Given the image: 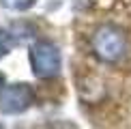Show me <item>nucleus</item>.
Listing matches in <instances>:
<instances>
[{"label":"nucleus","mask_w":131,"mask_h":129,"mask_svg":"<svg viewBox=\"0 0 131 129\" xmlns=\"http://www.w3.org/2000/svg\"><path fill=\"white\" fill-rule=\"evenodd\" d=\"M28 58H30V67H32V73L37 75L39 80H54L58 73H60V52L58 47L50 41H37L32 43L30 52H28Z\"/></svg>","instance_id":"obj_2"},{"label":"nucleus","mask_w":131,"mask_h":129,"mask_svg":"<svg viewBox=\"0 0 131 129\" xmlns=\"http://www.w3.org/2000/svg\"><path fill=\"white\" fill-rule=\"evenodd\" d=\"M35 103V90L28 84H11L0 93V112L4 114H21Z\"/></svg>","instance_id":"obj_3"},{"label":"nucleus","mask_w":131,"mask_h":129,"mask_svg":"<svg viewBox=\"0 0 131 129\" xmlns=\"http://www.w3.org/2000/svg\"><path fill=\"white\" fill-rule=\"evenodd\" d=\"M2 88H4V78H2V73H0V93H2Z\"/></svg>","instance_id":"obj_5"},{"label":"nucleus","mask_w":131,"mask_h":129,"mask_svg":"<svg viewBox=\"0 0 131 129\" xmlns=\"http://www.w3.org/2000/svg\"><path fill=\"white\" fill-rule=\"evenodd\" d=\"M17 43H19V39H17L15 28H2L0 30V58H4Z\"/></svg>","instance_id":"obj_4"},{"label":"nucleus","mask_w":131,"mask_h":129,"mask_svg":"<svg viewBox=\"0 0 131 129\" xmlns=\"http://www.w3.org/2000/svg\"><path fill=\"white\" fill-rule=\"evenodd\" d=\"M95 56L103 62H118L127 52V35L112 24L99 26L90 39Z\"/></svg>","instance_id":"obj_1"}]
</instances>
